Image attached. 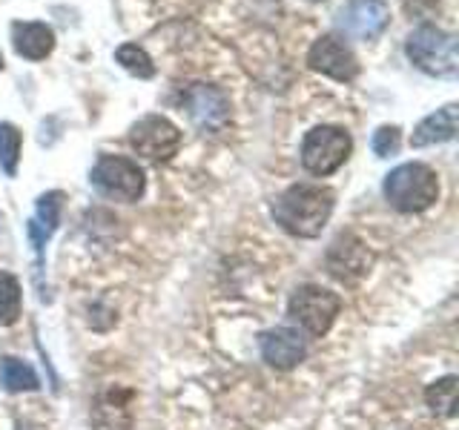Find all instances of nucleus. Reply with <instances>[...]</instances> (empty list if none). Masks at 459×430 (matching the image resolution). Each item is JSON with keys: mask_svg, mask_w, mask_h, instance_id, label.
<instances>
[{"mask_svg": "<svg viewBox=\"0 0 459 430\" xmlns=\"http://www.w3.org/2000/svg\"><path fill=\"white\" fill-rule=\"evenodd\" d=\"M333 204H336L333 190H327V186L293 184L290 190H284L276 204H273V215H276V221L287 233L301 236V238H316L330 221Z\"/></svg>", "mask_w": 459, "mask_h": 430, "instance_id": "nucleus-1", "label": "nucleus"}, {"mask_svg": "<svg viewBox=\"0 0 459 430\" xmlns=\"http://www.w3.org/2000/svg\"><path fill=\"white\" fill-rule=\"evenodd\" d=\"M385 198L399 212H422L439 198V178L428 164L411 161L385 176Z\"/></svg>", "mask_w": 459, "mask_h": 430, "instance_id": "nucleus-2", "label": "nucleus"}, {"mask_svg": "<svg viewBox=\"0 0 459 430\" xmlns=\"http://www.w3.org/2000/svg\"><path fill=\"white\" fill-rule=\"evenodd\" d=\"M408 61L434 78H454L459 69L456 57V38L439 26H416L405 40Z\"/></svg>", "mask_w": 459, "mask_h": 430, "instance_id": "nucleus-3", "label": "nucleus"}, {"mask_svg": "<svg viewBox=\"0 0 459 430\" xmlns=\"http://www.w3.org/2000/svg\"><path fill=\"white\" fill-rule=\"evenodd\" d=\"M353 141L339 126H316L301 143V164L313 176H330L351 158Z\"/></svg>", "mask_w": 459, "mask_h": 430, "instance_id": "nucleus-4", "label": "nucleus"}, {"mask_svg": "<svg viewBox=\"0 0 459 430\" xmlns=\"http://www.w3.org/2000/svg\"><path fill=\"white\" fill-rule=\"evenodd\" d=\"M92 186L112 201H138L143 195V169L121 155H100L90 176Z\"/></svg>", "mask_w": 459, "mask_h": 430, "instance_id": "nucleus-5", "label": "nucleus"}, {"mask_svg": "<svg viewBox=\"0 0 459 430\" xmlns=\"http://www.w3.org/2000/svg\"><path fill=\"white\" fill-rule=\"evenodd\" d=\"M342 301L336 293L322 290V287H299L290 298V315L307 330L310 336H325L333 327Z\"/></svg>", "mask_w": 459, "mask_h": 430, "instance_id": "nucleus-6", "label": "nucleus"}, {"mask_svg": "<svg viewBox=\"0 0 459 430\" xmlns=\"http://www.w3.org/2000/svg\"><path fill=\"white\" fill-rule=\"evenodd\" d=\"M129 143L150 161H169L181 147V129L164 115H147L129 129Z\"/></svg>", "mask_w": 459, "mask_h": 430, "instance_id": "nucleus-7", "label": "nucleus"}, {"mask_svg": "<svg viewBox=\"0 0 459 430\" xmlns=\"http://www.w3.org/2000/svg\"><path fill=\"white\" fill-rule=\"evenodd\" d=\"M387 23H391V9L385 0H348L336 12V26L356 40H377Z\"/></svg>", "mask_w": 459, "mask_h": 430, "instance_id": "nucleus-8", "label": "nucleus"}, {"mask_svg": "<svg viewBox=\"0 0 459 430\" xmlns=\"http://www.w3.org/2000/svg\"><path fill=\"white\" fill-rule=\"evenodd\" d=\"M307 66L313 72H322V75L342 81V83H348L359 75L356 55L333 35H325L313 43L310 52H307Z\"/></svg>", "mask_w": 459, "mask_h": 430, "instance_id": "nucleus-9", "label": "nucleus"}, {"mask_svg": "<svg viewBox=\"0 0 459 430\" xmlns=\"http://www.w3.org/2000/svg\"><path fill=\"white\" fill-rule=\"evenodd\" d=\"M184 104L193 124L198 129H204V133H219L230 121V100L221 90H215V86L193 83L184 95Z\"/></svg>", "mask_w": 459, "mask_h": 430, "instance_id": "nucleus-10", "label": "nucleus"}, {"mask_svg": "<svg viewBox=\"0 0 459 430\" xmlns=\"http://www.w3.org/2000/svg\"><path fill=\"white\" fill-rule=\"evenodd\" d=\"M133 399L135 393L126 387H109L98 393L90 410L95 430H133Z\"/></svg>", "mask_w": 459, "mask_h": 430, "instance_id": "nucleus-11", "label": "nucleus"}, {"mask_svg": "<svg viewBox=\"0 0 459 430\" xmlns=\"http://www.w3.org/2000/svg\"><path fill=\"white\" fill-rule=\"evenodd\" d=\"M370 264H373V255L368 253V247L351 236H342L327 253V267L342 281H356L368 276Z\"/></svg>", "mask_w": 459, "mask_h": 430, "instance_id": "nucleus-12", "label": "nucleus"}, {"mask_svg": "<svg viewBox=\"0 0 459 430\" xmlns=\"http://www.w3.org/2000/svg\"><path fill=\"white\" fill-rule=\"evenodd\" d=\"M305 353H307L305 339H301L290 327H276V330H270V333L262 336L264 362L273 365V367H279V370L296 367L301 358H305Z\"/></svg>", "mask_w": 459, "mask_h": 430, "instance_id": "nucleus-13", "label": "nucleus"}, {"mask_svg": "<svg viewBox=\"0 0 459 430\" xmlns=\"http://www.w3.org/2000/svg\"><path fill=\"white\" fill-rule=\"evenodd\" d=\"M12 47L26 61H43L55 49V32L47 23H14Z\"/></svg>", "mask_w": 459, "mask_h": 430, "instance_id": "nucleus-14", "label": "nucleus"}, {"mask_svg": "<svg viewBox=\"0 0 459 430\" xmlns=\"http://www.w3.org/2000/svg\"><path fill=\"white\" fill-rule=\"evenodd\" d=\"M456 135V104H448L437 109L434 115H428L420 126L413 129L411 147H430V143H445Z\"/></svg>", "mask_w": 459, "mask_h": 430, "instance_id": "nucleus-15", "label": "nucleus"}, {"mask_svg": "<svg viewBox=\"0 0 459 430\" xmlns=\"http://www.w3.org/2000/svg\"><path fill=\"white\" fill-rule=\"evenodd\" d=\"M0 384L12 393H23V391H35L38 376L26 362H21V358L6 356V358H0Z\"/></svg>", "mask_w": 459, "mask_h": 430, "instance_id": "nucleus-16", "label": "nucleus"}, {"mask_svg": "<svg viewBox=\"0 0 459 430\" xmlns=\"http://www.w3.org/2000/svg\"><path fill=\"white\" fill-rule=\"evenodd\" d=\"M425 399L437 416H445V419L456 416V376H445V379L434 382L428 387Z\"/></svg>", "mask_w": 459, "mask_h": 430, "instance_id": "nucleus-17", "label": "nucleus"}, {"mask_svg": "<svg viewBox=\"0 0 459 430\" xmlns=\"http://www.w3.org/2000/svg\"><path fill=\"white\" fill-rule=\"evenodd\" d=\"M115 61H118L129 75H135V78H152L155 75L152 57L143 52L138 43H124V47L115 49Z\"/></svg>", "mask_w": 459, "mask_h": 430, "instance_id": "nucleus-18", "label": "nucleus"}, {"mask_svg": "<svg viewBox=\"0 0 459 430\" xmlns=\"http://www.w3.org/2000/svg\"><path fill=\"white\" fill-rule=\"evenodd\" d=\"M21 150H23V138L14 124H0V167L12 178L18 172L21 161Z\"/></svg>", "mask_w": 459, "mask_h": 430, "instance_id": "nucleus-19", "label": "nucleus"}, {"mask_svg": "<svg viewBox=\"0 0 459 430\" xmlns=\"http://www.w3.org/2000/svg\"><path fill=\"white\" fill-rule=\"evenodd\" d=\"M21 315V284L9 272H0V324H14Z\"/></svg>", "mask_w": 459, "mask_h": 430, "instance_id": "nucleus-20", "label": "nucleus"}, {"mask_svg": "<svg viewBox=\"0 0 459 430\" xmlns=\"http://www.w3.org/2000/svg\"><path fill=\"white\" fill-rule=\"evenodd\" d=\"M61 207H64V195L61 193L40 195L38 198V219H35V224L47 229V233H52V229L57 227V221H61Z\"/></svg>", "mask_w": 459, "mask_h": 430, "instance_id": "nucleus-21", "label": "nucleus"}, {"mask_svg": "<svg viewBox=\"0 0 459 430\" xmlns=\"http://www.w3.org/2000/svg\"><path fill=\"white\" fill-rule=\"evenodd\" d=\"M399 143H402V135L396 126H379L377 133H373V152L379 158H391L399 152Z\"/></svg>", "mask_w": 459, "mask_h": 430, "instance_id": "nucleus-22", "label": "nucleus"}, {"mask_svg": "<svg viewBox=\"0 0 459 430\" xmlns=\"http://www.w3.org/2000/svg\"><path fill=\"white\" fill-rule=\"evenodd\" d=\"M408 12H425V9H434L437 0H402Z\"/></svg>", "mask_w": 459, "mask_h": 430, "instance_id": "nucleus-23", "label": "nucleus"}]
</instances>
